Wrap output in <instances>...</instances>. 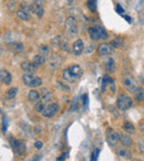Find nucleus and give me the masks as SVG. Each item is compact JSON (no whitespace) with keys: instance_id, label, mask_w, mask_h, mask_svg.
<instances>
[{"instance_id":"f257e3e1","label":"nucleus","mask_w":144,"mask_h":161,"mask_svg":"<svg viewBox=\"0 0 144 161\" xmlns=\"http://www.w3.org/2000/svg\"><path fill=\"white\" fill-rule=\"evenodd\" d=\"M82 75V68L79 65H71L69 68H64L62 72V76L64 80L68 83H75L76 80L81 77Z\"/></svg>"},{"instance_id":"f03ea898","label":"nucleus","mask_w":144,"mask_h":161,"mask_svg":"<svg viewBox=\"0 0 144 161\" xmlns=\"http://www.w3.org/2000/svg\"><path fill=\"white\" fill-rule=\"evenodd\" d=\"M89 35L90 38L93 40V41H98V40H105L107 39V32L102 28L100 25H96V27H91L89 28Z\"/></svg>"},{"instance_id":"7ed1b4c3","label":"nucleus","mask_w":144,"mask_h":161,"mask_svg":"<svg viewBox=\"0 0 144 161\" xmlns=\"http://www.w3.org/2000/svg\"><path fill=\"white\" fill-rule=\"evenodd\" d=\"M132 105H133V102L126 94H120L116 100V106L120 111H127L131 108Z\"/></svg>"},{"instance_id":"20e7f679","label":"nucleus","mask_w":144,"mask_h":161,"mask_svg":"<svg viewBox=\"0 0 144 161\" xmlns=\"http://www.w3.org/2000/svg\"><path fill=\"white\" fill-rule=\"evenodd\" d=\"M22 82L25 85L29 87H38L42 84V80L40 77H37L33 74H28V73H25L22 76Z\"/></svg>"},{"instance_id":"39448f33","label":"nucleus","mask_w":144,"mask_h":161,"mask_svg":"<svg viewBox=\"0 0 144 161\" xmlns=\"http://www.w3.org/2000/svg\"><path fill=\"white\" fill-rule=\"evenodd\" d=\"M65 27H67V32L69 34V37L73 38L78 33V27H76V22H75V19L72 18V17H69V18L65 20Z\"/></svg>"},{"instance_id":"423d86ee","label":"nucleus","mask_w":144,"mask_h":161,"mask_svg":"<svg viewBox=\"0 0 144 161\" xmlns=\"http://www.w3.org/2000/svg\"><path fill=\"white\" fill-rule=\"evenodd\" d=\"M10 145L12 146V148L14 149L17 155L22 156L25 153V146L22 141H19L14 138H10Z\"/></svg>"},{"instance_id":"0eeeda50","label":"nucleus","mask_w":144,"mask_h":161,"mask_svg":"<svg viewBox=\"0 0 144 161\" xmlns=\"http://www.w3.org/2000/svg\"><path fill=\"white\" fill-rule=\"evenodd\" d=\"M123 84H124V86L127 91H130V92H133V93H135V91L138 89V87H136V82L135 80L132 77L131 75L126 74L124 76V78H123Z\"/></svg>"},{"instance_id":"6e6552de","label":"nucleus","mask_w":144,"mask_h":161,"mask_svg":"<svg viewBox=\"0 0 144 161\" xmlns=\"http://www.w3.org/2000/svg\"><path fill=\"white\" fill-rule=\"evenodd\" d=\"M119 140V132L114 131L113 129H107V143L110 147H114Z\"/></svg>"},{"instance_id":"1a4fd4ad","label":"nucleus","mask_w":144,"mask_h":161,"mask_svg":"<svg viewBox=\"0 0 144 161\" xmlns=\"http://www.w3.org/2000/svg\"><path fill=\"white\" fill-rule=\"evenodd\" d=\"M59 109H60V106L58 105V104H50V105H48L43 109L42 115H43V117H45V118H51V117H53L56 113L59 112Z\"/></svg>"},{"instance_id":"9d476101","label":"nucleus","mask_w":144,"mask_h":161,"mask_svg":"<svg viewBox=\"0 0 144 161\" xmlns=\"http://www.w3.org/2000/svg\"><path fill=\"white\" fill-rule=\"evenodd\" d=\"M21 68L28 74H33L36 71H38L39 66L34 62H23L21 64Z\"/></svg>"},{"instance_id":"9b49d317","label":"nucleus","mask_w":144,"mask_h":161,"mask_svg":"<svg viewBox=\"0 0 144 161\" xmlns=\"http://www.w3.org/2000/svg\"><path fill=\"white\" fill-rule=\"evenodd\" d=\"M98 53L100 55H109L113 53V48L107 43H101L98 46Z\"/></svg>"},{"instance_id":"f8f14e48","label":"nucleus","mask_w":144,"mask_h":161,"mask_svg":"<svg viewBox=\"0 0 144 161\" xmlns=\"http://www.w3.org/2000/svg\"><path fill=\"white\" fill-rule=\"evenodd\" d=\"M0 82L5 85H9L12 82V76L7 70H0Z\"/></svg>"},{"instance_id":"ddd939ff","label":"nucleus","mask_w":144,"mask_h":161,"mask_svg":"<svg viewBox=\"0 0 144 161\" xmlns=\"http://www.w3.org/2000/svg\"><path fill=\"white\" fill-rule=\"evenodd\" d=\"M83 49H84L83 41H82L81 39H79V40H76L74 43H73V45H72V53H73L74 55L79 56L80 54H82Z\"/></svg>"},{"instance_id":"4468645a","label":"nucleus","mask_w":144,"mask_h":161,"mask_svg":"<svg viewBox=\"0 0 144 161\" xmlns=\"http://www.w3.org/2000/svg\"><path fill=\"white\" fill-rule=\"evenodd\" d=\"M119 139L120 141L123 143V146L125 147H131L132 146V139L131 137L129 136L127 134H122V132H119Z\"/></svg>"},{"instance_id":"2eb2a0df","label":"nucleus","mask_w":144,"mask_h":161,"mask_svg":"<svg viewBox=\"0 0 144 161\" xmlns=\"http://www.w3.org/2000/svg\"><path fill=\"white\" fill-rule=\"evenodd\" d=\"M61 62H62V60H61V57L59 55H52L50 57V65L52 68H58L60 65H61Z\"/></svg>"},{"instance_id":"dca6fc26","label":"nucleus","mask_w":144,"mask_h":161,"mask_svg":"<svg viewBox=\"0 0 144 161\" xmlns=\"http://www.w3.org/2000/svg\"><path fill=\"white\" fill-rule=\"evenodd\" d=\"M42 100H43L45 104H48V103H50L53 100V95L51 93L50 91H48L47 88H43L42 89Z\"/></svg>"},{"instance_id":"f3484780","label":"nucleus","mask_w":144,"mask_h":161,"mask_svg":"<svg viewBox=\"0 0 144 161\" xmlns=\"http://www.w3.org/2000/svg\"><path fill=\"white\" fill-rule=\"evenodd\" d=\"M9 49L11 50L12 52L18 53V52H21L23 50V44L19 43V42H11L9 44Z\"/></svg>"},{"instance_id":"a211bd4d","label":"nucleus","mask_w":144,"mask_h":161,"mask_svg":"<svg viewBox=\"0 0 144 161\" xmlns=\"http://www.w3.org/2000/svg\"><path fill=\"white\" fill-rule=\"evenodd\" d=\"M45 61H47V56L42 55V54H40V53L33 57V62L36 63L39 68H40L41 65H43L44 63H45Z\"/></svg>"},{"instance_id":"6ab92c4d","label":"nucleus","mask_w":144,"mask_h":161,"mask_svg":"<svg viewBox=\"0 0 144 161\" xmlns=\"http://www.w3.org/2000/svg\"><path fill=\"white\" fill-rule=\"evenodd\" d=\"M116 152H118V155H119L120 157H122V158H123V159H125V160H130V159L132 158L131 152H130L127 149H123V148L119 149Z\"/></svg>"},{"instance_id":"aec40b11","label":"nucleus","mask_w":144,"mask_h":161,"mask_svg":"<svg viewBox=\"0 0 144 161\" xmlns=\"http://www.w3.org/2000/svg\"><path fill=\"white\" fill-rule=\"evenodd\" d=\"M134 94H135V99H136V102H138V103L144 102V88L143 87H138Z\"/></svg>"},{"instance_id":"412c9836","label":"nucleus","mask_w":144,"mask_h":161,"mask_svg":"<svg viewBox=\"0 0 144 161\" xmlns=\"http://www.w3.org/2000/svg\"><path fill=\"white\" fill-rule=\"evenodd\" d=\"M104 66H105V70L109 71V72H114V70H115V63L113 61V59H107L105 63H104Z\"/></svg>"},{"instance_id":"4be33fe9","label":"nucleus","mask_w":144,"mask_h":161,"mask_svg":"<svg viewBox=\"0 0 144 161\" xmlns=\"http://www.w3.org/2000/svg\"><path fill=\"white\" fill-rule=\"evenodd\" d=\"M28 98L30 99L31 102H34V103H38L40 100V94L38 93L37 91H30L29 94H28Z\"/></svg>"},{"instance_id":"5701e85b","label":"nucleus","mask_w":144,"mask_h":161,"mask_svg":"<svg viewBox=\"0 0 144 161\" xmlns=\"http://www.w3.org/2000/svg\"><path fill=\"white\" fill-rule=\"evenodd\" d=\"M123 128L124 130L126 131V134H135V127H134V125L130 123V121H125L124 124H123Z\"/></svg>"},{"instance_id":"b1692460","label":"nucleus","mask_w":144,"mask_h":161,"mask_svg":"<svg viewBox=\"0 0 144 161\" xmlns=\"http://www.w3.org/2000/svg\"><path fill=\"white\" fill-rule=\"evenodd\" d=\"M17 17H18L20 20L27 21V20L30 19V13L25 12V11H23L22 9H19V10H17Z\"/></svg>"},{"instance_id":"393cba45","label":"nucleus","mask_w":144,"mask_h":161,"mask_svg":"<svg viewBox=\"0 0 144 161\" xmlns=\"http://www.w3.org/2000/svg\"><path fill=\"white\" fill-rule=\"evenodd\" d=\"M21 9L25 11V12H31V11H34V6H32L31 3H29V1H25L21 3Z\"/></svg>"},{"instance_id":"a878e982","label":"nucleus","mask_w":144,"mask_h":161,"mask_svg":"<svg viewBox=\"0 0 144 161\" xmlns=\"http://www.w3.org/2000/svg\"><path fill=\"white\" fill-rule=\"evenodd\" d=\"M18 93V88L17 87H13V88H10L6 94V98L7 99H12L16 97V95Z\"/></svg>"},{"instance_id":"bb28decb","label":"nucleus","mask_w":144,"mask_h":161,"mask_svg":"<svg viewBox=\"0 0 144 161\" xmlns=\"http://www.w3.org/2000/svg\"><path fill=\"white\" fill-rule=\"evenodd\" d=\"M122 44H123V39L122 38H116V39H114L110 42V45L112 48H120Z\"/></svg>"},{"instance_id":"cd10ccee","label":"nucleus","mask_w":144,"mask_h":161,"mask_svg":"<svg viewBox=\"0 0 144 161\" xmlns=\"http://www.w3.org/2000/svg\"><path fill=\"white\" fill-rule=\"evenodd\" d=\"M45 107H47V104L44 103L43 100H39L37 104H36V106H34V109H36V112L42 113Z\"/></svg>"},{"instance_id":"c85d7f7f","label":"nucleus","mask_w":144,"mask_h":161,"mask_svg":"<svg viewBox=\"0 0 144 161\" xmlns=\"http://www.w3.org/2000/svg\"><path fill=\"white\" fill-rule=\"evenodd\" d=\"M34 12H36V14L38 16V18H41L42 16H43V8H42V6L40 5V3H37L36 6H34Z\"/></svg>"},{"instance_id":"c756f323","label":"nucleus","mask_w":144,"mask_h":161,"mask_svg":"<svg viewBox=\"0 0 144 161\" xmlns=\"http://www.w3.org/2000/svg\"><path fill=\"white\" fill-rule=\"evenodd\" d=\"M61 41H62V38L60 37V35H58V37H54L51 40V44H52L53 48H56V46H60Z\"/></svg>"},{"instance_id":"7c9ffc66","label":"nucleus","mask_w":144,"mask_h":161,"mask_svg":"<svg viewBox=\"0 0 144 161\" xmlns=\"http://www.w3.org/2000/svg\"><path fill=\"white\" fill-rule=\"evenodd\" d=\"M88 8L90 11L95 12L96 11V0H89L88 1Z\"/></svg>"},{"instance_id":"2f4dec72","label":"nucleus","mask_w":144,"mask_h":161,"mask_svg":"<svg viewBox=\"0 0 144 161\" xmlns=\"http://www.w3.org/2000/svg\"><path fill=\"white\" fill-rule=\"evenodd\" d=\"M49 52H50V49H49L48 45H41V46L39 48V53L42 54V55L47 56L49 54Z\"/></svg>"},{"instance_id":"473e14b6","label":"nucleus","mask_w":144,"mask_h":161,"mask_svg":"<svg viewBox=\"0 0 144 161\" xmlns=\"http://www.w3.org/2000/svg\"><path fill=\"white\" fill-rule=\"evenodd\" d=\"M60 48H61V50L64 51V52H70V45L67 41H63L62 40L61 43H60Z\"/></svg>"},{"instance_id":"72a5a7b5","label":"nucleus","mask_w":144,"mask_h":161,"mask_svg":"<svg viewBox=\"0 0 144 161\" xmlns=\"http://www.w3.org/2000/svg\"><path fill=\"white\" fill-rule=\"evenodd\" d=\"M82 106L84 107V108H87L88 107V104H89V97H88V94H84L83 96H82Z\"/></svg>"},{"instance_id":"f704fd0d","label":"nucleus","mask_w":144,"mask_h":161,"mask_svg":"<svg viewBox=\"0 0 144 161\" xmlns=\"http://www.w3.org/2000/svg\"><path fill=\"white\" fill-rule=\"evenodd\" d=\"M107 85H109V89H111V93L114 94V92H115V84H114V80L110 78V80H109V83H107Z\"/></svg>"},{"instance_id":"c9c22d12","label":"nucleus","mask_w":144,"mask_h":161,"mask_svg":"<svg viewBox=\"0 0 144 161\" xmlns=\"http://www.w3.org/2000/svg\"><path fill=\"white\" fill-rule=\"evenodd\" d=\"M99 153H100V149H94L93 152H92V161H96L98 160V157H99Z\"/></svg>"},{"instance_id":"e433bc0d","label":"nucleus","mask_w":144,"mask_h":161,"mask_svg":"<svg viewBox=\"0 0 144 161\" xmlns=\"http://www.w3.org/2000/svg\"><path fill=\"white\" fill-rule=\"evenodd\" d=\"M109 83V77H107V75L103 77V80H102V91L104 92V89H105V87H107V84Z\"/></svg>"},{"instance_id":"4c0bfd02","label":"nucleus","mask_w":144,"mask_h":161,"mask_svg":"<svg viewBox=\"0 0 144 161\" xmlns=\"http://www.w3.org/2000/svg\"><path fill=\"white\" fill-rule=\"evenodd\" d=\"M116 12L120 13V14H122V13L124 12V9L120 6V5H118V6H116Z\"/></svg>"},{"instance_id":"58836bf2","label":"nucleus","mask_w":144,"mask_h":161,"mask_svg":"<svg viewBox=\"0 0 144 161\" xmlns=\"http://www.w3.org/2000/svg\"><path fill=\"white\" fill-rule=\"evenodd\" d=\"M34 147L37 149H41L42 148V143H41V141H36V143H34Z\"/></svg>"},{"instance_id":"ea45409f","label":"nucleus","mask_w":144,"mask_h":161,"mask_svg":"<svg viewBox=\"0 0 144 161\" xmlns=\"http://www.w3.org/2000/svg\"><path fill=\"white\" fill-rule=\"evenodd\" d=\"M3 121H5V123H3V130L6 131L7 127H8V123H7V118L6 117H3Z\"/></svg>"},{"instance_id":"a19ab883","label":"nucleus","mask_w":144,"mask_h":161,"mask_svg":"<svg viewBox=\"0 0 144 161\" xmlns=\"http://www.w3.org/2000/svg\"><path fill=\"white\" fill-rule=\"evenodd\" d=\"M138 126H140V130H141V131H142V132L144 134V121H141Z\"/></svg>"},{"instance_id":"79ce46f5","label":"nucleus","mask_w":144,"mask_h":161,"mask_svg":"<svg viewBox=\"0 0 144 161\" xmlns=\"http://www.w3.org/2000/svg\"><path fill=\"white\" fill-rule=\"evenodd\" d=\"M90 51H91V52L93 51V44H90V46H89V49L87 50V53H90Z\"/></svg>"},{"instance_id":"37998d69","label":"nucleus","mask_w":144,"mask_h":161,"mask_svg":"<svg viewBox=\"0 0 144 161\" xmlns=\"http://www.w3.org/2000/svg\"><path fill=\"white\" fill-rule=\"evenodd\" d=\"M124 19H125L126 21H127V22H129V23H131V18H130V17H129V16H125V17H124Z\"/></svg>"},{"instance_id":"c03bdc74","label":"nucleus","mask_w":144,"mask_h":161,"mask_svg":"<svg viewBox=\"0 0 144 161\" xmlns=\"http://www.w3.org/2000/svg\"><path fill=\"white\" fill-rule=\"evenodd\" d=\"M73 1H74V0H67V3H68L69 6H71V5L73 3Z\"/></svg>"},{"instance_id":"a18cd8bd","label":"nucleus","mask_w":144,"mask_h":161,"mask_svg":"<svg viewBox=\"0 0 144 161\" xmlns=\"http://www.w3.org/2000/svg\"><path fill=\"white\" fill-rule=\"evenodd\" d=\"M33 1H34L36 3H38V2H39V1H41V0H33Z\"/></svg>"}]
</instances>
